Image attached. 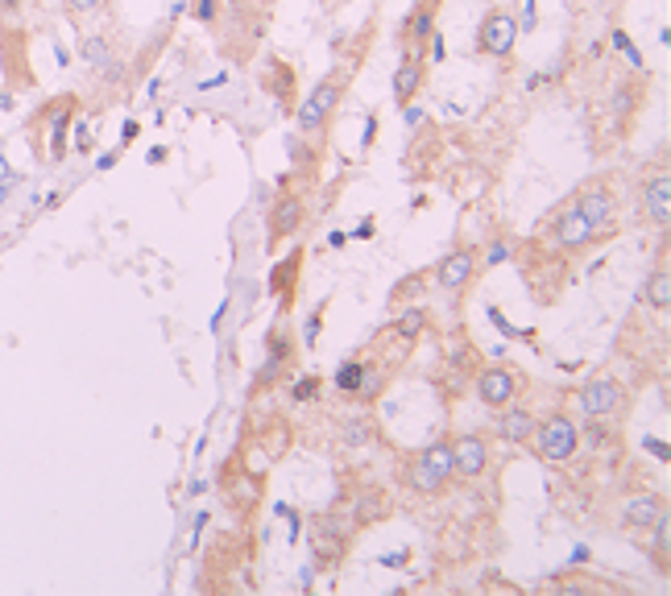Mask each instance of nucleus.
Wrapping results in <instances>:
<instances>
[{
    "instance_id": "f257e3e1",
    "label": "nucleus",
    "mask_w": 671,
    "mask_h": 596,
    "mask_svg": "<svg viewBox=\"0 0 671 596\" xmlns=\"http://www.w3.org/2000/svg\"><path fill=\"white\" fill-rule=\"evenodd\" d=\"M344 92H349V75H344V71H332V75H324V80L315 83L312 96L294 108V124H298L303 142L319 145L328 137L335 112H340V104H344Z\"/></svg>"
},
{
    "instance_id": "f03ea898",
    "label": "nucleus",
    "mask_w": 671,
    "mask_h": 596,
    "mask_svg": "<svg viewBox=\"0 0 671 596\" xmlns=\"http://www.w3.org/2000/svg\"><path fill=\"white\" fill-rule=\"evenodd\" d=\"M452 476H456L452 473V439H440L406 460V481L423 497H440L452 485Z\"/></svg>"
},
{
    "instance_id": "7ed1b4c3",
    "label": "nucleus",
    "mask_w": 671,
    "mask_h": 596,
    "mask_svg": "<svg viewBox=\"0 0 671 596\" xmlns=\"http://www.w3.org/2000/svg\"><path fill=\"white\" fill-rule=\"evenodd\" d=\"M526 443H530L535 455L547 460V464H564V460H572L576 448H581V427H576L568 414H551L544 423H535V431H530Z\"/></svg>"
},
{
    "instance_id": "20e7f679",
    "label": "nucleus",
    "mask_w": 671,
    "mask_h": 596,
    "mask_svg": "<svg viewBox=\"0 0 671 596\" xmlns=\"http://www.w3.org/2000/svg\"><path fill=\"white\" fill-rule=\"evenodd\" d=\"M638 207H643V220L659 232H668L671 224V174L668 162L650 166L643 174V186H638Z\"/></svg>"
},
{
    "instance_id": "39448f33",
    "label": "nucleus",
    "mask_w": 671,
    "mask_h": 596,
    "mask_svg": "<svg viewBox=\"0 0 671 596\" xmlns=\"http://www.w3.org/2000/svg\"><path fill=\"white\" fill-rule=\"evenodd\" d=\"M597 232H601V228L593 224L581 207L568 204L564 211L556 216V224H551V232H547V241L560 248V253H568V257H576V253H585V248L593 245Z\"/></svg>"
},
{
    "instance_id": "423d86ee",
    "label": "nucleus",
    "mask_w": 671,
    "mask_h": 596,
    "mask_svg": "<svg viewBox=\"0 0 671 596\" xmlns=\"http://www.w3.org/2000/svg\"><path fill=\"white\" fill-rule=\"evenodd\" d=\"M514 46H518V17L505 13V9L485 13L481 29H477V54H485V59H510Z\"/></svg>"
},
{
    "instance_id": "0eeeda50",
    "label": "nucleus",
    "mask_w": 671,
    "mask_h": 596,
    "mask_svg": "<svg viewBox=\"0 0 671 596\" xmlns=\"http://www.w3.org/2000/svg\"><path fill=\"white\" fill-rule=\"evenodd\" d=\"M518 390H523V377H518L514 365H485V369L477 373V402L489 406V411L510 406V402L518 398Z\"/></svg>"
},
{
    "instance_id": "6e6552de",
    "label": "nucleus",
    "mask_w": 671,
    "mask_h": 596,
    "mask_svg": "<svg viewBox=\"0 0 671 596\" xmlns=\"http://www.w3.org/2000/svg\"><path fill=\"white\" fill-rule=\"evenodd\" d=\"M576 402H581V414H585L588 423L613 418V414L626 406V386H622L618 377H593Z\"/></svg>"
},
{
    "instance_id": "1a4fd4ad",
    "label": "nucleus",
    "mask_w": 671,
    "mask_h": 596,
    "mask_svg": "<svg viewBox=\"0 0 671 596\" xmlns=\"http://www.w3.org/2000/svg\"><path fill=\"white\" fill-rule=\"evenodd\" d=\"M477 273H481V253L473 245H461V248H452L440 266H436V282H440L448 294H464V290L477 282Z\"/></svg>"
},
{
    "instance_id": "9d476101",
    "label": "nucleus",
    "mask_w": 671,
    "mask_h": 596,
    "mask_svg": "<svg viewBox=\"0 0 671 596\" xmlns=\"http://www.w3.org/2000/svg\"><path fill=\"white\" fill-rule=\"evenodd\" d=\"M75 108H80V100H75V96H59V100H50L42 112L34 117V124H46V133H50V137H46V142H50V145H46L50 162H59V158L66 154V129H71V117H75Z\"/></svg>"
},
{
    "instance_id": "9b49d317",
    "label": "nucleus",
    "mask_w": 671,
    "mask_h": 596,
    "mask_svg": "<svg viewBox=\"0 0 671 596\" xmlns=\"http://www.w3.org/2000/svg\"><path fill=\"white\" fill-rule=\"evenodd\" d=\"M436 13H440V0H419L415 13L402 25V54H423L427 59V41L436 38Z\"/></svg>"
},
{
    "instance_id": "f8f14e48",
    "label": "nucleus",
    "mask_w": 671,
    "mask_h": 596,
    "mask_svg": "<svg viewBox=\"0 0 671 596\" xmlns=\"http://www.w3.org/2000/svg\"><path fill=\"white\" fill-rule=\"evenodd\" d=\"M489 443H485L481 435H461V439H452V473L461 476V481H477V476L489 473Z\"/></svg>"
},
{
    "instance_id": "ddd939ff",
    "label": "nucleus",
    "mask_w": 671,
    "mask_h": 596,
    "mask_svg": "<svg viewBox=\"0 0 671 596\" xmlns=\"http://www.w3.org/2000/svg\"><path fill=\"white\" fill-rule=\"evenodd\" d=\"M423 87H427V59L423 54H402L399 71H394V104L399 108L415 104Z\"/></svg>"
},
{
    "instance_id": "4468645a",
    "label": "nucleus",
    "mask_w": 671,
    "mask_h": 596,
    "mask_svg": "<svg viewBox=\"0 0 671 596\" xmlns=\"http://www.w3.org/2000/svg\"><path fill=\"white\" fill-rule=\"evenodd\" d=\"M303 216H307V207L298 195H282L270 211V245H282L286 236H294L298 228H303Z\"/></svg>"
},
{
    "instance_id": "2eb2a0df",
    "label": "nucleus",
    "mask_w": 671,
    "mask_h": 596,
    "mask_svg": "<svg viewBox=\"0 0 671 596\" xmlns=\"http://www.w3.org/2000/svg\"><path fill=\"white\" fill-rule=\"evenodd\" d=\"M572 204L581 207V211H585L597 228H606L609 220H613V211H618V195H613L606 183H588L585 191L572 199Z\"/></svg>"
},
{
    "instance_id": "dca6fc26",
    "label": "nucleus",
    "mask_w": 671,
    "mask_h": 596,
    "mask_svg": "<svg viewBox=\"0 0 671 596\" xmlns=\"http://www.w3.org/2000/svg\"><path fill=\"white\" fill-rule=\"evenodd\" d=\"M668 514V501L659 494H638L626 501V510H622V522L634 526V531H650L659 518Z\"/></svg>"
},
{
    "instance_id": "f3484780",
    "label": "nucleus",
    "mask_w": 671,
    "mask_h": 596,
    "mask_svg": "<svg viewBox=\"0 0 671 596\" xmlns=\"http://www.w3.org/2000/svg\"><path fill=\"white\" fill-rule=\"evenodd\" d=\"M535 423H539V418L526 411V406H514V402L498 411V435H502L505 443H526L530 431H535Z\"/></svg>"
},
{
    "instance_id": "a211bd4d",
    "label": "nucleus",
    "mask_w": 671,
    "mask_h": 596,
    "mask_svg": "<svg viewBox=\"0 0 671 596\" xmlns=\"http://www.w3.org/2000/svg\"><path fill=\"white\" fill-rule=\"evenodd\" d=\"M643 303H647V307H655V311H668V303H671V273H668V266H659L647 278V294H643Z\"/></svg>"
},
{
    "instance_id": "6ab92c4d",
    "label": "nucleus",
    "mask_w": 671,
    "mask_h": 596,
    "mask_svg": "<svg viewBox=\"0 0 671 596\" xmlns=\"http://www.w3.org/2000/svg\"><path fill=\"white\" fill-rule=\"evenodd\" d=\"M427 324H431L427 307H406L399 315V336H402V340H419L423 331H427Z\"/></svg>"
},
{
    "instance_id": "aec40b11",
    "label": "nucleus",
    "mask_w": 671,
    "mask_h": 596,
    "mask_svg": "<svg viewBox=\"0 0 671 596\" xmlns=\"http://www.w3.org/2000/svg\"><path fill=\"white\" fill-rule=\"evenodd\" d=\"M361 377H365V365H357V361H344L340 373H335V386H340L344 393H357Z\"/></svg>"
},
{
    "instance_id": "412c9836",
    "label": "nucleus",
    "mask_w": 671,
    "mask_h": 596,
    "mask_svg": "<svg viewBox=\"0 0 671 596\" xmlns=\"http://www.w3.org/2000/svg\"><path fill=\"white\" fill-rule=\"evenodd\" d=\"M63 4L71 17H87V13H100L108 0H63Z\"/></svg>"
},
{
    "instance_id": "4be33fe9",
    "label": "nucleus",
    "mask_w": 671,
    "mask_h": 596,
    "mask_svg": "<svg viewBox=\"0 0 671 596\" xmlns=\"http://www.w3.org/2000/svg\"><path fill=\"white\" fill-rule=\"evenodd\" d=\"M319 324H324V307H315L312 319H307V328H303V344H307V349H312L315 340H319Z\"/></svg>"
},
{
    "instance_id": "5701e85b",
    "label": "nucleus",
    "mask_w": 671,
    "mask_h": 596,
    "mask_svg": "<svg viewBox=\"0 0 671 596\" xmlns=\"http://www.w3.org/2000/svg\"><path fill=\"white\" fill-rule=\"evenodd\" d=\"M22 4L25 0H0V21L17 17V13H22Z\"/></svg>"
},
{
    "instance_id": "b1692460",
    "label": "nucleus",
    "mask_w": 671,
    "mask_h": 596,
    "mask_svg": "<svg viewBox=\"0 0 671 596\" xmlns=\"http://www.w3.org/2000/svg\"><path fill=\"white\" fill-rule=\"evenodd\" d=\"M195 17H199V21L216 17V0H199V4H195Z\"/></svg>"
},
{
    "instance_id": "393cba45",
    "label": "nucleus",
    "mask_w": 671,
    "mask_h": 596,
    "mask_svg": "<svg viewBox=\"0 0 671 596\" xmlns=\"http://www.w3.org/2000/svg\"><path fill=\"white\" fill-rule=\"evenodd\" d=\"M315 386H319V381H303V386H298V398H312Z\"/></svg>"
}]
</instances>
